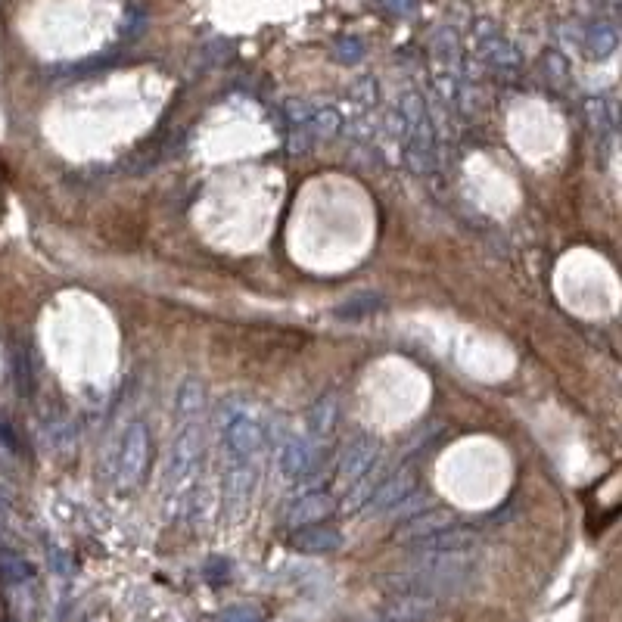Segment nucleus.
I'll return each instance as SVG.
<instances>
[{"label": "nucleus", "mask_w": 622, "mask_h": 622, "mask_svg": "<svg viewBox=\"0 0 622 622\" xmlns=\"http://www.w3.org/2000/svg\"><path fill=\"white\" fill-rule=\"evenodd\" d=\"M200 451H203V430L200 420H187L178 423V433L172 439V451H168V486L181 489L187 479L193 476L196 464H200Z\"/></svg>", "instance_id": "nucleus-1"}, {"label": "nucleus", "mask_w": 622, "mask_h": 622, "mask_svg": "<svg viewBox=\"0 0 622 622\" xmlns=\"http://www.w3.org/2000/svg\"><path fill=\"white\" fill-rule=\"evenodd\" d=\"M147 461H150V430L144 420L128 423V430L122 436V448H119V464H116V479L122 489H134L140 486V479L147 473Z\"/></svg>", "instance_id": "nucleus-2"}, {"label": "nucleus", "mask_w": 622, "mask_h": 622, "mask_svg": "<svg viewBox=\"0 0 622 622\" xmlns=\"http://www.w3.org/2000/svg\"><path fill=\"white\" fill-rule=\"evenodd\" d=\"M405 125H408V162L417 175L433 172L436 165V137L423 106L411 97L405 106Z\"/></svg>", "instance_id": "nucleus-3"}, {"label": "nucleus", "mask_w": 622, "mask_h": 622, "mask_svg": "<svg viewBox=\"0 0 622 622\" xmlns=\"http://www.w3.org/2000/svg\"><path fill=\"white\" fill-rule=\"evenodd\" d=\"M224 445L231 451V461H252L265 448V430L259 427L256 417L234 414L224 423Z\"/></svg>", "instance_id": "nucleus-4"}, {"label": "nucleus", "mask_w": 622, "mask_h": 622, "mask_svg": "<svg viewBox=\"0 0 622 622\" xmlns=\"http://www.w3.org/2000/svg\"><path fill=\"white\" fill-rule=\"evenodd\" d=\"M380 455V445L371 439V436H358L355 442H349L346 455L339 458V470H336V479L343 483L346 489H352L355 483H361V479L371 473L374 461Z\"/></svg>", "instance_id": "nucleus-5"}, {"label": "nucleus", "mask_w": 622, "mask_h": 622, "mask_svg": "<svg viewBox=\"0 0 622 622\" xmlns=\"http://www.w3.org/2000/svg\"><path fill=\"white\" fill-rule=\"evenodd\" d=\"M476 539H479L476 529L451 523L442 532H433V535H427V539L414 542L411 548L417 551V557L420 554H467L476 545Z\"/></svg>", "instance_id": "nucleus-6"}, {"label": "nucleus", "mask_w": 622, "mask_h": 622, "mask_svg": "<svg viewBox=\"0 0 622 622\" xmlns=\"http://www.w3.org/2000/svg\"><path fill=\"white\" fill-rule=\"evenodd\" d=\"M414 483H417V479H414V470L411 467L392 473L389 479H383V486L377 492H371V498H367V511L377 514V517L392 514L395 507H399L414 492Z\"/></svg>", "instance_id": "nucleus-7"}, {"label": "nucleus", "mask_w": 622, "mask_h": 622, "mask_svg": "<svg viewBox=\"0 0 622 622\" xmlns=\"http://www.w3.org/2000/svg\"><path fill=\"white\" fill-rule=\"evenodd\" d=\"M333 495L327 492H305L299 495L293 504H290V511H287V523L293 529H302V526H315V523H324V517L333 514Z\"/></svg>", "instance_id": "nucleus-8"}, {"label": "nucleus", "mask_w": 622, "mask_h": 622, "mask_svg": "<svg viewBox=\"0 0 622 622\" xmlns=\"http://www.w3.org/2000/svg\"><path fill=\"white\" fill-rule=\"evenodd\" d=\"M293 548L302 554H336L339 548H343V532H339L336 526H324V523L302 526L293 532Z\"/></svg>", "instance_id": "nucleus-9"}, {"label": "nucleus", "mask_w": 622, "mask_h": 622, "mask_svg": "<svg viewBox=\"0 0 622 622\" xmlns=\"http://www.w3.org/2000/svg\"><path fill=\"white\" fill-rule=\"evenodd\" d=\"M436 616V598L430 595H399L383 607L386 622H427Z\"/></svg>", "instance_id": "nucleus-10"}, {"label": "nucleus", "mask_w": 622, "mask_h": 622, "mask_svg": "<svg viewBox=\"0 0 622 622\" xmlns=\"http://www.w3.org/2000/svg\"><path fill=\"white\" fill-rule=\"evenodd\" d=\"M318 464V448L305 436H293L284 448H280V470H284L290 479H302L305 473H311Z\"/></svg>", "instance_id": "nucleus-11"}, {"label": "nucleus", "mask_w": 622, "mask_h": 622, "mask_svg": "<svg viewBox=\"0 0 622 622\" xmlns=\"http://www.w3.org/2000/svg\"><path fill=\"white\" fill-rule=\"evenodd\" d=\"M451 523H455V517H451L448 511H420L411 520H405V526L395 532V539H399L402 545H414V542L427 539V535H433V532H442Z\"/></svg>", "instance_id": "nucleus-12"}, {"label": "nucleus", "mask_w": 622, "mask_h": 622, "mask_svg": "<svg viewBox=\"0 0 622 622\" xmlns=\"http://www.w3.org/2000/svg\"><path fill=\"white\" fill-rule=\"evenodd\" d=\"M203 405H206V389H203V383L196 380V377H187L178 386V395H175V417H178V423L200 420Z\"/></svg>", "instance_id": "nucleus-13"}, {"label": "nucleus", "mask_w": 622, "mask_h": 622, "mask_svg": "<svg viewBox=\"0 0 622 622\" xmlns=\"http://www.w3.org/2000/svg\"><path fill=\"white\" fill-rule=\"evenodd\" d=\"M249 492H252V467L246 461H231L228 479H224V498H228L234 514L249 501Z\"/></svg>", "instance_id": "nucleus-14"}, {"label": "nucleus", "mask_w": 622, "mask_h": 622, "mask_svg": "<svg viewBox=\"0 0 622 622\" xmlns=\"http://www.w3.org/2000/svg\"><path fill=\"white\" fill-rule=\"evenodd\" d=\"M383 308V296L380 293H358V296H349L346 302H339L333 308V315L339 321H358V318H367L374 315V311Z\"/></svg>", "instance_id": "nucleus-15"}, {"label": "nucleus", "mask_w": 622, "mask_h": 622, "mask_svg": "<svg viewBox=\"0 0 622 622\" xmlns=\"http://www.w3.org/2000/svg\"><path fill=\"white\" fill-rule=\"evenodd\" d=\"M336 417H339V405H336V395H327V399H321L315 408L308 411V433L315 439H324L333 433L336 427Z\"/></svg>", "instance_id": "nucleus-16"}, {"label": "nucleus", "mask_w": 622, "mask_h": 622, "mask_svg": "<svg viewBox=\"0 0 622 622\" xmlns=\"http://www.w3.org/2000/svg\"><path fill=\"white\" fill-rule=\"evenodd\" d=\"M0 576H4L7 582L19 585V582H28L32 579V567H28V560H22L19 554H4L0 557Z\"/></svg>", "instance_id": "nucleus-17"}, {"label": "nucleus", "mask_w": 622, "mask_h": 622, "mask_svg": "<svg viewBox=\"0 0 622 622\" xmlns=\"http://www.w3.org/2000/svg\"><path fill=\"white\" fill-rule=\"evenodd\" d=\"M483 53L489 56L492 63H498V66H517V60H520L517 50H514L511 44H507V41H501V38H492V41L483 47Z\"/></svg>", "instance_id": "nucleus-18"}, {"label": "nucleus", "mask_w": 622, "mask_h": 622, "mask_svg": "<svg viewBox=\"0 0 622 622\" xmlns=\"http://www.w3.org/2000/svg\"><path fill=\"white\" fill-rule=\"evenodd\" d=\"M588 119H591V125H595L598 131H610L613 128V109H610V103H604V100H588Z\"/></svg>", "instance_id": "nucleus-19"}, {"label": "nucleus", "mask_w": 622, "mask_h": 622, "mask_svg": "<svg viewBox=\"0 0 622 622\" xmlns=\"http://www.w3.org/2000/svg\"><path fill=\"white\" fill-rule=\"evenodd\" d=\"M221 622H265V616L256 607H234L221 616Z\"/></svg>", "instance_id": "nucleus-20"}, {"label": "nucleus", "mask_w": 622, "mask_h": 622, "mask_svg": "<svg viewBox=\"0 0 622 622\" xmlns=\"http://www.w3.org/2000/svg\"><path fill=\"white\" fill-rule=\"evenodd\" d=\"M13 520V504H10V495L0 489V532H4Z\"/></svg>", "instance_id": "nucleus-21"}]
</instances>
